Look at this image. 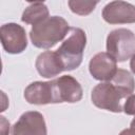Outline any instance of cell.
I'll list each match as a JSON object with an SVG mask.
<instances>
[{
	"label": "cell",
	"mask_w": 135,
	"mask_h": 135,
	"mask_svg": "<svg viewBox=\"0 0 135 135\" xmlns=\"http://www.w3.org/2000/svg\"><path fill=\"white\" fill-rule=\"evenodd\" d=\"M70 31L68 21L60 16H51L40 23L33 25L30 39L38 49H51L61 41Z\"/></svg>",
	"instance_id": "6da1fadb"
},
{
	"label": "cell",
	"mask_w": 135,
	"mask_h": 135,
	"mask_svg": "<svg viewBox=\"0 0 135 135\" xmlns=\"http://www.w3.org/2000/svg\"><path fill=\"white\" fill-rule=\"evenodd\" d=\"M86 45L85 32L80 27H70L66 38L56 50L64 71H73L82 62L83 51Z\"/></svg>",
	"instance_id": "7a4b0ae2"
},
{
	"label": "cell",
	"mask_w": 135,
	"mask_h": 135,
	"mask_svg": "<svg viewBox=\"0 0 135 135\" xmlns=\"http://www.w3.org/2000/svg\"><path fill=\"white\" fill-rule=\"evenodd\" d=\"M107 53L117 62H123L135 55V34L128 28H116L107 37Z\"/></svg>",
	"instance_id": "3957f363"
},
{
	"label": "cell",
	"mask_w": 135,
	"mask_h": 135,
	"mask_svg": "<svg viewBox=\"0 0 135 135\" xmlns=\"http://www.w3.org/2000/svg\"><path fill=\"white\" fill-rule=\"evenodd\" d=\"M50 82L51 103H75L82 98L80 83L71 75H63Z\"/></svg>",
	"instance_id": "277c9868"
},
{
	"label": "cell",
	"mask_w": 135,
	"mask_h": 135,
	"mask_svg": "<svg viewBox=\"0 0 135 135\" xmlns=\"http://www.w3.org/2000/svg\"><path fill=\"white\" fill-rule=\"evenodd\" d=\"M122 98L123 96L110 81L98 83L93 88L91 93V99L95 107L114 113L123 111L120 104Z\"/></svg>",
	"instance_id": "5b68a950"
},
{
	"label": "cell",
	"mask_w": 135,
	"mask_h": 135,
	"mask_svg": "<svg viewBox=\"0 0 135 135\" xmlns=\"http://www.w3.org/2000/svg\"><path fill=\"white\" fill-rule=\"evenodd\" d=\"M1 43L4 51L8 54H20L27 46L26 32L21 25L11 22L1 25Z\"/></svg>",
	"instance_id": "8992f818"
},
{
	"label": "cell",
	"mask_w": 135,
	"mask_h": 135,
	"mask_svg": "<svg viewBox=\"0 0 135 135\" xmlns=\"http://www.w3.org/2000/svg\"><path fill=\"white\" fill-rule=\"evenodd\" d=\"M12 135H47L43 115L37 111L23 113L12 128Z\"/></svg>",
	"instance_id": "52a82bcc"
},
{
	"label": "cell",
	"mask_w": 135,
	"mask_h": 135,
	"mask_svg": "<svg viewBox=\"0 0 135 135\" xmlns=\"http://www.w3.org/2000/svg\"><path fill=\"white\" fill-rule=\"evenodd\" d=\"M102 18L110 24L135 23V5L126 1H112L103 7Z\"/></svg>",
	"instance_id": "ba28073f"
},
{
	"label": "cell",
	"mask_w": 135,
	"mask_h": 135,
	"mask_svg": "<svg viewBox=\"0 0 135 135\" xmlns=\"http://www.w3.org/2000/svg\"><path fill=\"white\" fill-rule=\"evenodd\" d=\"M117 70V61L105 52L97 53L89 62L90 74L96 80L110 81Z\"/></svg>",
	"instance_id": "9c48e42d"
},
{
	"label": "cell",
	"mask_w": 135,
	"mask_h": 135,
	"mask_svg": "<svg viewBox=\"0 0 135 135\" xmlns=\"http://www.w3.org/2000/svg\"><path fill=\"white\" fill-rule=\"evenodd\" d=\"M35 66L39 75L44 78H52L64 72L63 64L56 51H45L39 54Z\"/></svg>",
	"instance_id": "30bf717a"
},
{
	"label": "cell",
	"mask_w": 135,
	"mask_h": 135,
	"mask_svg": "<svg viewBox=\"0 0 135 135\" xmlns=\"http://www.w3.org/2000/svg\"><path fill=\"white\" fill-rule=\"evenodd\" d=\"M24 98L31 104H50V82L49 81H35L30 83L24 90Z\"/></svg>",
	"instance_id": "8fae6325"
},
{
	"label": "cell",
	"mask_w": 135,
	"mask_h": 135,
	"mask_svg": "<svg viewBox=\"0 0 135 135\" xmlns=\"http://www.w3.org/2000/svg\"><path fill=\"white\" fill-rule=\"evenodd\" d=\"M49 17V8L43 2H32L23 11L21 21L26 24L36 25Z\"/></svg>",
	"instance_id": "7c38bea8"
},
{
	"label": "cell",
	"mask_w": 135,
	"mask_h": 135,
	"mask_svg": "<svg viewBox=\"0 0 135 135\" xmlns=\"http://www.w3.org/2000/svg\"><path fill=\"white\" fill-rule=\"evenodd\" d=\"M110 82L120 92L123 98L131 96L135 89V81L132 74L123 69H118Z\"/></svg>",
	"instance_id": "4fadbf2b"
},
{
	"label": "cell",
	"mask_w": 135,
	"mask_h": 135,
	"mask_svg": "<svg viewBox=\"0 0 135 135\" xmlns=\"http://www.w3.org/2000/svg\"><path fill=\"white\" fill-rule=\"evenodd\" d=\"M70 9L79 16H86L91 14L95 6L98 4V1H78V0H70L68 2Z\"/></svg>",
	"instance_id": "5bb4252c"
},
{
	"label": "cell",
	"mask_w": 135,
	"mask_h": 135,
	"mask_svg": "<svg viewBox=\"0 0 135 135\" xmlns=\"http://www.w3.org/2000/svg\"><path fill=\"white\" fill-rule=\"evenodd\" d=\"M123 112L127 115H135V95L132 94L127 98L123 105Z\"/></svg>",
	"instance_id": "9a60e30c"
},
{
	"label": "cell",
	"mask_w": 135,
	"mask_h": 135,
	"mask_svg": "<svg viewBox=\"0 0 135 135\" xmlns=\"http://www.w3.org/2000/svg\"><path fill=\"white\" fill-rule=\"evenodd\" d=\"M1 135H8L9 131V122L5 119L4 116H1Z\"/></svg>",
	"instance_id": "2e32d148"
},
{
	"label": "cell",
	"mask_w": 135,
	"mask_h": 135,
	"mask_svg": "<svg viewBox=\"0 0 135 135\" xmlns=\"http://www.w3.org/2000/svg\"><path fill=\"white\" fill-rule=\"evenodd\" d=\"M119 135H135V130H133V129H131V128L124 129V130H122V131L119 133Z\"/></svg>",
	"instance_id": "e0dca14e"
},
{
	"label": "cell",
	"mask_w": 135,
	"mask_h": 135,
	"mask_svg": "<svg viewBox=\"0 0 135 135\" xmlns=\"http://www.w3.org/2000/svg\"><path fill=\"white\" fill-rule=\"evenodd\" d=\"M130 68H131L132 73L135 75V55L131 58V61H130Z\"/></svg>",
	"instance_id": "ac0fdd59"
},
{
	"label": "cell",
	"mask_w": 135,
	"mask_h": 135,
	"mask_svg": "<svg viewBox=\"0 0 135 135\" xmlns=\"http://www.w3.org/2000/svg\"><path fill=\"white\" fill-rule=\"evenodd\" d=\"M130 127H131V129L135 130V117H134V118H133V120L131 121V124H130Z\"/></svg>",
	"instance_id": "d6986e66"
}]
</instances>
